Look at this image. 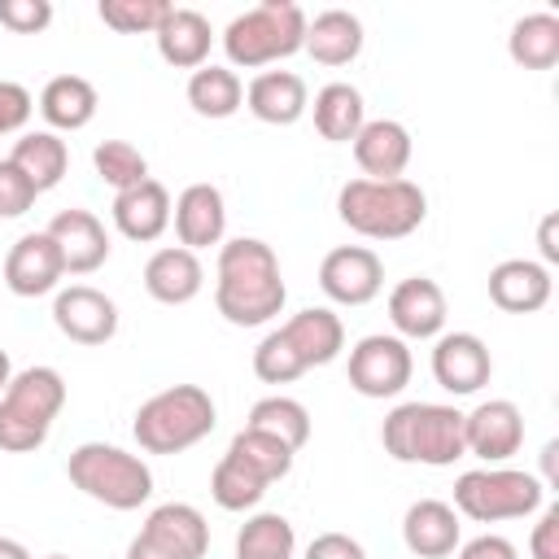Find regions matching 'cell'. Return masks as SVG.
<instances>
[{
    "label": "cell",
    "mask_w": 559,
    "mask_h": 559,
    "mask_svg": "<svg viewBox=\"0 0 559 559\" xmlns=\"http://www.w3.org/2000/svg\"><path fill=\"white\" fill-rule=\"evenodd\" d=\"M288 301L280 258L258 236H236L218 245L214 266V306L236 328H262L271 323Z\"/></svg>",
    "instance_id": "obj_1"
},
{
    "label": "cell",
    "mask_w": 559,
    "mask_h": 559,
    "mask_svg": "<svg viewBox=\"0 0 559 559\" xmlns=\"http://www.w3.org/2000/svg\"><path fill=\"white\" fill-rule=\"evenodd\" d=\"M336 214L367 240H402L424 227L428 197L415 179H349L336 192Z\"/></svg>",
    "instance_id": "obj_2"
},
{
    "label": "cell",
    "mask_w": 559,
    "mask_h": 559,
    "mask_svg": "<svg viewBox=\"0 0 559 559\" xmlns=\"http://www.w3.org/2000/svg\"><path fill=\"white\" fill-rule=\"evenodd\" d=\"M380 445L397 463L450 467L467 454L463 445V411L445 402H402L380 424Z\"/></svg>",
    "instance_id": "obj_3"
},
{
    "label": "cell",
    "mask_w": 559,
    "mask_h": 559,
    "mask_svg": "<svg viewBox=\"0 0 559 559\" xmlns=\"http://www.w3.org/2000/svg\"><path fill=\"white\" fill-rule=\"evenodd\" d=\"M214 424H218V406L201 384H170L148 402H140L131 432L148 454H183L197 441H205Z\"/></svg>",
    "instance_id": "obj_4"
},
{
    "label": "cell",
    "mask_w": 559,
    "mask_h": 559,
    "mask_svg": "<svg viewBox=\"0 0 559 559\" xmlns=\"http://www.w3.org/2000/svg\"><path fill=\"white\" fill-rule=\"evenodd\" d=\"M306 9L293 0H262L236 13L223 31V52L231 70H262L275 66L306 44Z\"/></svg>",
    "instance_id": "obj_5"
},
{
    "label": "cell",
    "mask_w": 559,
    "mask_h": 559,
    "mask_svg": "<svg viewBox=\"0 0 559 559\" xmlns=\"http://www.w3.org/2000/svg\"><path fill=\"white\" fill-rule=\"evenodd\" d=\"M66 476L74 489H83L92 502L109 511H135L153 498V472L140 454L109 445V441H83L66 459Z\"/></svg>",
    "instance_id": "obj_6"
},
{
    "label": "cell",
    "mask_w": 559,
    "mask_h": 559,
    "mask_svg": "<svg viewBox=\"0 0 559 559\" xmlns=\"http://www.w3.org/2000/svg\"><path fill=\"white\" fill-rule=\"evenodd\" d=\"M66 406V380L57 367H26L13 371L9 389L0 393V450L31 454L48 441L52 419Z\"/></svg>",
    "instance_id": "obj_7"
},
{
    "label": "cell",
    "mask_w": 559,
    "mask_h": 559,
    "mask_svg": "<svg viewBox=\"0 0 559 559\" xmlns=\"http://www.w3.org/2000/svg\"><path fill=\"white\" fill-rule=\"evenodd\" d=\"M546 485L533 472L520 467H476L454 480V511L476 520V524H502V520H524L542 507Z\"/></svg>",
    "instance_id": "obj_8"
},
{
    "label": "cell",
    "mask_w": 559,
    "mask_h": 559,
    "mask_svg": "<svg viewBox=\"0 0 559 559\" xmlns=\"http://www.w3.org/2000/svg\"><path fill=\"white\" fill-rule=\"evenodd\" d=\"M411 345L393 332H371L349 349V389L362 397H397L411 384Z\"/></svg>",
    "instance_id": "obj_9"
},
{
    "label": "cell",
    "mask_w": 559,
    "mask_h": 559,
    "mask_svg": "<svg viewBox=\"0 0 559 559\" xmlns=\"http://www.w3.org/2000/svg\"><path fill=\"white\" fill-rule=\"evenodd\" d=\"M319 288L336 306H367L384 288V262L367 245H336L319 262Z\"/></svg>",
    "instance_id": "obj_10"
},
{
    "label": "cell",
    "mask_w": 559,
    "mask_h": 559,
    "mask_svg": "<svg viewBox=\"0 0 559 559\" xmlns=\"http://www.w3.org/2000/svg\"><path fill=\"white\" fill-rule=\"evenodd\" d=\"M52 323L74 345H105L118 332V306L92 284H66L52 297Z\"/></svg>",
    "instance_id": "obj_11"
},
{
    "label": "cell",
    "mask_w": 559,
    "mask_h": 559,
    "mask_svg": "<svg viewBox=\"0 0 559 559\" xmlns=\"http://www.w3.org/2000/svg\"><path fill=\"white\" fill-rule=\"evenodd\" d=\"M463 445L467 454L485 459V467H502L524 445V415L511 397H489L463 415Z\"/></svg>",
    "instance_id": "obj_12"
},
{
    "label": "cell",
    "mask_w": 559,
    "mask_h": 559,
    "mask_svg": "<svg viewBox=\"0 0 559 559\" xmlns=\"http://www.w3.org/2000/svg\"><path fill=\"white\" fill-rule=\"evenodd\" d=\"M66 280V262H61V249L52 245L48 231H26L9 245L4 253V288L13 297H44V293H57Z\"/></svg>",
    "instance_id": "obj_13"
},
{
    "label": "cell",
    "mask_w": 559,
    "mask_h": 559,
    "mask_svg": "<svg viewBox=\"0 0 559 559\" xmlns=\"http://www.w3.org/2000/svg\"><path fill=\"white\" fill-rule=\"evenodd\" d=\"M389 323L402 341H437L445 332V293L428 275H406L389 293Z\"/></svg>",
    "instance_id": "obj_14"
},
{
    "label": "cell",
    "mask_w": 559,
    "mask_h": 559,
    "mask_svg": "<svg viewBox=\"0 0 559 559\" xmlns=\"http://www.w3.org/2000/svg\"><path fill=\"white\" fill-rule=\"evenodd\" d=\"M493 376V358H489V345L476 336V332H441L437 345H432V380L454 393V397H467V393H480Z\"/></svg>",
    "instance_id": "obj_15"
},
{
    "label": "cell",
    "mask_w": 559,
    "mask_h": 559,
    "mask_svg": "<svg viewBox=\"0 0 559 559\" xmlns=\"http://www.w3.org/2000/svg\"><path fill=\"white\" fill-rule=\"evenodd\" d=\"M135 537H144L148 546H157L170 559H205V550H210V524L192 502L153 507Z\"/></svg>",
    "instance_id": "obj_16"
},
{
    "label": "cell",
    "mask_w": 559,
    "mask_h": 559,
    "mask_svg": "<svg viewBox=\"0 0 559 559\" xmlns=\"http://www.w3.org/2000/svg\"><path fill=\"white\" fill-rule=\"evenodd\" d=\"M170 223H175L179 245L201 253L210 245H223V236H227V201H223V192L214 183H188L175 197Z\"/></svg>",
    "instance_id": "obj_17"
},
{
    "label": "cell",
    "mask_w": 559,
    "mask_h": 559,
    "mask_svg": "<svg viewBox=\"0 0 559 559\" xmlns=\"http://www.w3.org/2000/svg\"><path fill=\"white\" fill-rule=\"evenodd\" d=\"M44 231L61 249L66 275H92L109 262V231L92 210H61Z\"/></svg>",
    "instance_id": "obj_18"
},
{
    "label": "cell",
    "mask_w": 559,
    "mask_h": 559,
    "mask_svg": "<svg viewBox=\"0 0 559 559\" xmlns=\"http://www.w3.org/2000/svg\"><path fill=\"white\" fill-rule=\"evenodd\" d=\"M411 131L397 118H367L362 131L354 135V162L362 179H406L411 166Z\"/></svg>",
    "instance_id": "obj_19"
},
{
    "label": "cell",
    "mask_w": 559,
    "mask_h": 559,
    "mask_svg": "<svg viewBox=\"0 0 559 559\" xmlns=\"http://www.w3.org/2000/svg\"><path fill=\"white\" fill-rule=\"evenodd\" d=\"M245 109L266 127H293L310 109V87L293 70H262L245 87Z\"/></svg>",
    "instance_id": "obj_20"
},
{
    "label": "cell",
    "mask_w": 559,
    "mask_h": 559,
    "mask_svg": "<svg viewBox=\"0 0 559 559\" xmlns=\"http://www.w3.org/2000/svg\"><path fill=\"white\" fill-rule=\"evenodd\" d=\"M550 266H542L537 258H502L489 271V301L507 314H533L550 301Z\"/></svg>",
    "instance_id": "obj_21"
},
{
    "label": "cell",
    "mask_w": 559,
    "mask_h": 559,
    "mask_svg": "<svg viewBox=\"0 0 559 559\" xmlns=\"http://www.w3.org/2000/svg\"><path fill=\"white\" fill-rule=\"evenodd\" d=\"M170 210H175V201H170V192H166V183H157L153 175L144 179V183H135V188H127V192H114V227L127 236V240H135V245H153L166 227H170Z\"/></svg>",
    "instance_id": "obj_22"
},
{
    "label": "cell",
    "mask_w": 559,
    "mask_h": 559,
    "mask_svg": "<svg viewBox=\"0 0 559 559\" xmlns=\"http://www.w3.org/2000/svg\"><path fill=\"white\" fill-rule=\"evenodd\" d=\"M205 288V266L183 245H162L144 262V293L162 306H188Z\"/></svg>",
    "instance_id": "obj_23"
},
{
    "label": "cell",
    "mask_w": 559,
    "mask_h": 559,
    "mask_svg": "<svg viewBox=\"0 0 559 559\" xmlns=\"http://www.w3.org/2000/svg\"><path fill=\"white\" fill-rule=\"evenodd\" d=\"M402 542L419 559H445L459 550V511L441 498H419L402 515Z\"/></svg>",
    "instance_id": "obj_24"
},
{
    "label": "cell",
    "mask_w": 559,
    "mask_h": 559,
    "mask_svg": "<svg viewBox=\"0 0 559 559\" xmlns=\"http://www.w3.org/2000/svg\"><path fill=\"white\" fill-rule=\"evenodd\" d=\"M280 332H284V341L293 345V354L306 362V371H310V367H328V362L345 349V323H341V314L328 310V306H306V310H297L288 323H280Z\"/></svg>",
    "instance_id": "obj_25"
},
{
    "label": "cell",
    "mask_w": 559,
    "mask_h": 559,
    "mask_svg": "<svg viewBox=\"0 0 559 559\" xmlns=\"http://www.w3.org/2000/svg\"><path fill=\"white\" fill-rule=\"evenodd\" d=\"M153 39H157V57L166 66H175V70H201L210 61L214 26L197 9H170L166 22L153 31Z\"/></svg>",
    "instance_id": "obj_26"
},
{
    "label": "cell",
    "mask_w": 559,
    "mask_h": 559,
    "mask_svg": "<svg viewBox=\"0 0 559 559\" xmlns=\"http://www.w3.org/2000/svg\"><path fill=\"white\" fill-rule=\"evenodd\" d=\"M367 35H362V22L358 13L349 9H323L306 22V44L301 52H310L319 66H349L358 52H362Z\"/></svg>",
    "instance_id": "obj_27"
},
{
    "label": "cell",
    "mask_w": 559,
    "mask_h": 559,
    "mask_svg": "<svg viewBox=\"0 0 559 559\" xmlns=\"http://www.w3.org/2000/svg\"><path fill=\"white\" fill-rule=\"evenodd\" d=\"M96 105H100V96H96L92 79H83V74H57L39 92V114H44L48 131H83L96 118Z\"/></svg>",
    "instance_id": "obj_28"
},
{
    "label": "cell",
    "mask_w": 559,
    "mask_h": 559,
    "mask_svg": "<svg viewBox=\"0 0 559 559\" xmlns=\"http://www.w3.org/2000/svg\"><path fill=\"white\" fill-rule=\"evenodd\" d=\"M310 114H314V131L328 144H354V135L367 122V105H362V92L354 83H323L314 92Z\"/></svg>",
    "instance_id": "obj_29"
},
{
    "label": "cell",
    "mask_w": 559,
    "mask_h": 559,
    "mask_svg": "<svg viewBox=\"0 0 559 559\" xmlns=\"http://www.w3.org/2000/svg\"><path fill=\"white\" fill-rule=\"evenodd\" d=\"M9 162L35 183V192H48L66 179L70 170V148L57 131H22L9 148Z\"/></svg>",
    "instance_id": "obj_30"
},
{
    "label": "cell",
    "mask_w": 559,
    "mask_h": 559,
    "mask_svg": "<svg viewBox=\"0 0 559 559\" xmlns=\"http://www.w3.org/2000/svg\"><path fill=\"white\" fill-rule=\"evenodd\" d=\"M188 105L201 118H231L245 105V83L231 66H214L205 61L201 70L188 74Z\"/></svg>",
    "instance_id": "obj_31"
},
{
    "label": "cell",
    "mask_w": 559,
    "mask_h": 559,
    "mask_svg": "<svg viewBox=\"0 0 559 559\" xmlns=\"http://www.w3.org/2000/svg\"><path fill=\"white\" fill-rule=\"evenodd\" d=\"M507 52L524 70H550L559 61V17L555 13H524L507 35Z\"/></svg>",
    "instance_id": "obj_32"
},
{
    "label": "cell",
    "mask_w": 559,
    "mask_h": 559,
    "mask_svg": "<svg viewBox=\"0 0 559 559\" xmlns=\"http://www.w3.org/2000/svg\"><path fill=\"white\" fill-rule=\"evenodd\" d=\"M245 428H258V432H266V437H275V441H284L293 454L310 441V411L297 402V397H284V393H271V397H262V402H253V411H249V419H245Z\"/></svg>",
    "instance_id": "obj_33"
},
{
    "label": "cell",
    "mask_w": 559,
    "mask_h": 559,
    "mask_svg": "<svg viewBox=\"0 0 559 559\" xmlns=\"http://www.w3.org/2000/svg\"><path fill=\"white\" fill-rule=\"evenodd\" d=\"M297 533L280 511H258L236 533V559H293Z\"/></svg>",
    "instance_id": "obj_34"
},
{
    "label": "cell",
    "mask_w": 559,
    "mask_h": 559,
    "mask_svg": "<svg viewBox=\"0 0 559 559\" xmlns=\"http://www.w3.org/2000/svg\"><path fill=\"white\" fill-rule=\"evenodd\" d=\"M262 493H266V480L253 467H245L236 454H223L214 463V472H210V498L223 511H253L262 502Z\"/></svg>",
    "instance_id": "obj_35"
},
{
    "label": "cell",
    "mask_w": 559,
    "mask_h": 559,
    "mask_svg": "<svg viewBox=\"0 0 559 559\" xmlns=\"http://www.w3.org/2000/svg\"><path fill=\"white\" fill-rule=\"evenodd\" d=\"M227 454H236L245 467H253L266 485L284 480V476L293 472V459H297L284 441H275V437H266V432H258V428H240V432L231 437Z\"/></svg>",
    "instance_id": "obj_36"
},
{
    "label": "cell",
    "mask_w": 559,
    "mask_h": 559,
    "mask_svg": "<svg viewBox=\"0 0 559 559\" xmlns=\"http://www.w3.org/2000/svg\"><path fill=\"white\" fill-rule=\"evenodd\" d=\"M92 166H96L100 183H109L114 192H127L148 179V157L127 140H100L92 148Z\"/></svg>",
    "instance_id": "obj_37"
},
{
    "label": "cell",
    "mask_w": 559,
    "mask_h": 559,
    "mask_svg": "<svg viewBox=\"0 0 559 559\" xmlns=\"http://www.w3.org/2000/svg\"><path fill=\"white\" fill-rule=\"evenodd\" d=\"M175 4L166 0H100L96 17L118 35H153Z\"/></svg>",
    "instance_id": "obj_38"
},
{
    "label": "cell",
    "mask_w": 559,
    "mask_h": 559,
    "mask_svg": "<svg viewBox=\"0 0 559 559\" xmlns=\"http://www.w3.org/2000/svg\"><path fill=\"white\" fill-rule=\"evenodd\" d=\"M253 376H258L262 384H293L297 376H306V362L293 354V345L284 341L280 328H271V332L258 341V349H253Z\"/></svg>",
    "instance_id": "obj_39"
},
{
    "label": "cell",
    "mask_w": 559,
    "mask_h": 559,
    "mask_svg": "<svg viewBox=\"0 0 559 559\" xmlns=\"http://www.w3.org/2000/svg\"><path fill=\"white\" fill-rule=\"evenodd\" d=\"M0 26L13 35H39L52 26V0H0Z\"/></svg>",
    "instance_id": "obj_40"
},
{
    "label": "cell",
    "mask_w": 559,
    "mask_h": 559,
    "mask_svg": "<svg viewBox=\"0 0 559 559\" xmlns=\"http://www.w3.org/2000/svg\"><path fill=\"white\" fill-rule=\"evenodd\" d=\"M35 197H39L35 183L4 157V162H0V218H22V214L35 205Z\"/></svg>",
    "instance_id": "obj_41"
},
{
    "label": "cell",
    "mask_w": 559,
    "mask_h": 559,
    "mask_svg": "<svg viewBox=\"0 0 559 559\" xmlns=\"http://www.w3.org/2000/svg\"><path fill=\"white\" fill-rule=\"evenodd\" d=\"M31 114H35V100H31V92H26L22 83H9V79H0V135H13V131H22V127L31 122Z\"/></svg>",
    "instance_id": "obj_42"
},
{
    "label": "cell",
    "mask_w": 559,
    "mask_h": 559,
    "mask_svg": "<svg viewBox=\"0 0 559 559\" xmlns=\"http://www.w3.org/2000/svg\"><path fill=\"white\" fill-rule=\"evenodd\" d=\"M528 555H533V559H559V502H550V507L542 511V520L533 524Z\"/></svg>",
    "instance_id": "obj_43"
},
{
    "label": "cell",
    "mask_w": 559,
    "mask_h": 559,
    "mask_svg": "<svg viewBox=\"0 0 559 559\" xmlns=\"http://www.w3.org/2000/svg\"><path fill=\"white\" fill-rule=\"evenodd\" d=\"M306 559H367L362 542L349 537V533H319L310 546H306Z\"/></svg>",
    "instance_id": "obj_44"
},
{
    "label": "cell",
    "mask_w": 559,
    "mask_h": 559,
    "mask_svg": "<svg viewBox=\"0 0 559 559\" xmlns=\"http://www.w3.org/2000/svg\"><path fill=\"white\" fill-rule=\"evenodd\" d=\"M454 559H520V550H515V542L502 537V533H480V537L463 542Z\"/></svg>",
    "instance_id": "obj_45"
},
{
    "label": "cell",
    "mask_w": 559,
    "mask_h": 559,
    "mask_svg": "<svg viewBox=\"0 0 559 559\" xmlns=\"http://www.w3.org/2000/svg\"><path fill=\"white\" fill-rule=\"evenodd\" d=\"M555 227H559V214L550 210V214L542 218V227H537V249H542V266L559 262V240H555Z\"/></svg>",
    "instance_id": "obj_46"
},
{
    "label": "cell",
    "mask_w": 559,
    "mask_h": 559,
    "mask_svg": "<svg viewBox=\"0 0 559 559\" xmlns=\"http://www.w3.org/2000/svg\"><path fill=\"white\" fill-rule=\"evenodd\" d=\"M127 559H170V555H162L157 546H148L144 537H131V546H127Z\"/></svg>",
    "instance_id": "obj_47"
},
{
    "label": "cell",
    "mask_w": 559,
    "mask_h": 559,
    "mask_svg": "<svg viewBox=\"0 0 559 559\" xmlns=\"http://www.w3.org/2000/svg\"><path fill=\"white\" fill-rule=\"evenodd\" d=\"M0 559H31V550L17 537H0Z\"/></svg>",
    "instance_id": "obj_48"
},
{
    "label": "cell",
    "mask_w": 559,
    "mask_h": 559,
    "mask_svg": "<svg viewBox=\"0 0 559 559\" xmlns=\"http://www.w3.org/2000/svg\"><path fill=\"white\" fill-rule=\"evenodd\" d=\"M9 380H13V362H9V354L0 349V393L9 389Z\"/></svg>",
    "instance_id": "obj_49"
},
{
    "label": "cell",
    "mask_w": 559,
    "mask_h": 559,
    "mask_svg": "<svg viewBox=\"0 0 559 559\" xmlns=\"http://www.w3.org/2000/svg\"><path fill=\"white\" fill-rule=\"evenodd\" d=\"M44 559H70V555H44Z\"/></svg>",
    "instance_id": "obj_50"
}]
</instances>
